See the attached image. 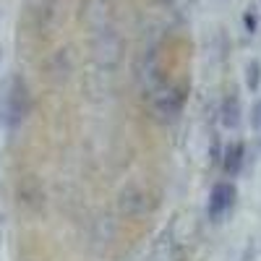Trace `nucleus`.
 I'll list each match as a JSON object with an SVG mask.
<instances>
[{"instance_id":"1","label":"nucleus","mask_w":261,"mask_h":261,"mask_svg":"<svg viewBox=\"0 0 261 261\" xmlns=\"http://www.w3.org/2000/svg\"><path fill=\"white\" fill-rule=\"evenodd\" d=\"M92 58L97 60L99 68L110 71L123 58V39L113 29H99L92 39Z\"/></svg>"},{"instance_id":"2","label":"nucleus","mask_w":261,"mask_h":261,"mask_svg":"<svg viewBox=\"0 0 261 261\" xmlns=\"http://www.w3.org/2000/svg\"><path fill=\"white\" fill-rule=\"evenodd\" d=\"M16 201H18V206H24L29 214L45 212V206H47V188H45V183H42V178H37V175L18 178V183H16Z\"/></svg>"},{"instance_id":"3","label":"nucleus","mask_w":261,"mask_h":261,"mask_svg":"<svg viewBox=\"0 0 261 261\" xmlns=\"http://www.w3.org/2000/svg\"><path fill=\"white\" fill-rule=\"evenodd\" d=\"M115 206L123 217H144L146 212H151V193L139 183H128L118 191Z\"/></svg>"},{"instance_id":"4","label":"nucleus","mask_w":261,"mask_h":261,"mask_svg":"<svg viewBox=\"0 0 261 261\" xmlns=\"http://www.w3.org/2000/svg\"><path fill=\"white\" fill-rule=\"evenodd\" d=\"M29 115H32L29 84L21 76H13L11 79V89H8V120H11V125H21Z\"/></svg>"},{"instance_id":"5","label":"nucleus","mask_w":261,"mask_h":261,"mask_svg":"<svg viewBox=\"0 0 261 261\" xmlns=\"http://www.w3.org/2000/svg\"><path fill=\"white\" fill-rule=\"evenodd\" d=\"M183 102H186V94L178 86H162L151 94V105H154V113L160 115V120L165 123H172L178 120L180 113H183Z\"/></svg>"},{"instance_id":"6","label":"nucleus","mask_w":261,"mask_h":261,"mask_svg":"<svg viewBox=\"0 0 261 261\" xmlns=\"http://www.w3.org/2000/svg\"><path fill=\"white\" fill-rule=\"evenodd\" d=\"M71 73H73V55H71V50L60 47V50L50 53V58L45 60V76H47V81L65 84L71 79Z\"/></svg>"},{"instance_id":"7","label":"nucleus","mask_w":261,"mask_h":261,"mask_svg":"<svg viewBox=\"0 0 261 261\" xmlns=\"http://www.w3.org/2000/svg\"><path fill=\"white\" fill-rule=\"evenodd\" d=\"M235 193H238L235 186L227 183V180L214 183V188H212V193H209V204H206V212H209L212 220H220V217H222L227 209H232V204H235Z\"/></svg>"},{"instance_id":"8","label":"nucleus","mask_w":261,"mask_h":261,"mask_svg":"<svg viewBox=\"0 0 261 261\" xmlns=\"http://www.w3.org/2000/svg\"><path fill=\"white\" fill-rule=\"evenodd\" d=\"M29 18L34 34H47L58 21V0H39L34 8H29Z\"/></svg>"},{"instance_id":"9","label":"nucleus","mask_w":261,"mask_h":261,"mask_svg":"<svg viewBox=\"0 0 261 261\" xmlns=\"http://www.w3.org/2000/svg\"><path fill=\"white\" fill-rule=\"evenodd\" d=\"M243 160H246V146L243 141H232L227 149H225V160H222V167L230 178H235L243 167Z\"/></svg>"},{"instance_id":"10","label":"nucleus","mask_w":261,"mask_h":261,"mask_svg":"<svg viewBox=\"0 0 261 261\" xmlns=\"http://www.w3.org/2000/svg\"><path fill=\"white\" fill-rule=\"evenodd\" d=\"M220 120L225 128L235 130L238 125H241V99H238V94H227L222 99V107H220Z\"/></svg>"},{"instance_id":"11","label":"nucleus","mask_w":261,"mask_h":261,"mask_svg":"<svg viewBox=\"0 0 261 261\" xmlns=\"http://www.w3.org/2000/svg\"><path fill=\"white\" fill-rule=\"evenodd\" d=\"M246 86L251 92H258V86H261V63L258 60H251L246 65Z\"/></svg>"},{"instance_id":"12","label":"nucleus","mask_w":261,"mask_h":261,"mask_svg":"<svg viewBox=\"0 0 261 261\" xmlns=\"http://www.w3.org/2000/svg\"><path fill=\"white\" fill-rule=\"evenodd\" d=\"M243 29H246L248 34H256V29H258V16H256L253 8H248V11L243 13Z\"/></svg>"},{"instance_id":"13","label":"nucleus","mask_w":261,"mask_h":261,"mask_svg":"<svg viewBox=\"0 0 261 261\" xmlns=\"http://www.w3.org/2000/svg\"><path fill=\"white\" fill-rule=\"evenodd\" d=\"M251 125H253L256 134L261 136V99H256L253 107H251Z\"/></svg>"},{"instance_id":"14","label":"nucleus","mask_w":261,"mask_h":261,"mask_svg":"<svg viewBox=\"0 0 261 261\" xmlns=\"http://www.w3.org/2000/svg\"><path fill=\"white\" fill-rule=\"evenodd\" d=\"M0 58H3V53H0Z\"/></svg>"}]
</instances>
